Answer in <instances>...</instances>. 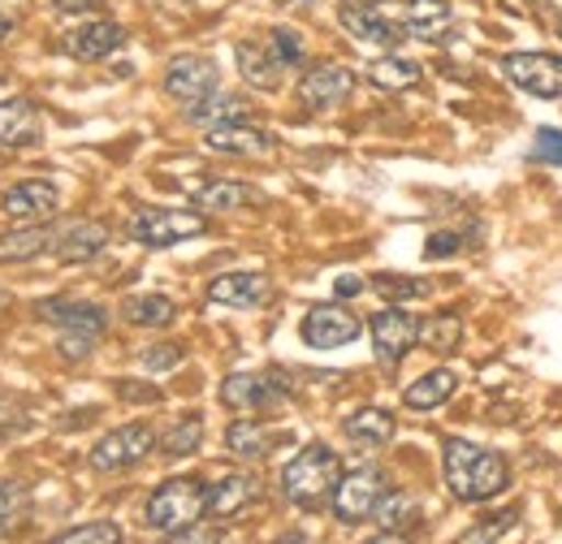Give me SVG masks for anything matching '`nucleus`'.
<instances>
[{"label":"nucleus","mask_w":562,"mask_h":544,"mask_svg":"<svg viewBox=\"0 0 562 544\" xmlns=\"http://www.w3.org/2000/svg\"><path fill=\"white\" fill-rule=\"evenodd\" d=\"M26 506H31V492L26 484L13 476H0V536H13L26 519Z\"/></svg>","instance_id":"obj_30"},{"label":"nucleus","mask_w":562,"mask_h":544,"mask_svg":"<svg viewBox=\"0 0 562 544\" xmlns=\"http://www.w3.org/2000/svg\"><path fill=\"white\" fill-rule=\"evenodd\" d=\"M351 91H355L351 69L325 61V66H316L303 82H299V104H303L307 113H329V109H338Z\"/></svg>","instance_id":"obj_12"},{"label":"nucleus","mask_w":562,"mask_h":544,"mask_svg":"<svg viewBox=\"0 0 562 544\" xmlns=\"http://www.w3.org/2000/svg\"><path fill=\"white\" fill-rule=\"evenodd\" d=\"M376 294H385L390 303H412V298H424L428 294V281L424 276H394V272H381L372 281Z\"/></svg>","instance_id":"obj_36"},{"label":"nucleus","mask_w":562,"mask_h":544,"mask_svg":"<svg viewBox=\"0 0 562 544\" xmlns=\"http://www.w3.org/2000/svg\"><path fill=\"white\" fill-rule=\"evenodd\" d=\"M156 445H160V441H156V432H151L147 423H126V428L109 432L104 441H95V450H91V467L104 472V476H113V472H131V467H139Z\"/></svg>","instance_id":"obj_6"},{"label":"nucleus","mask_w":562,"mask_h":544,"mask_svg":"<svg viewBox=\"0 0 562 544\" xmlns=\"http://www.w3.org/2000/svg\"><path fill=\"white\" fill-rule=\"evenodd\" d=\"M104 242H109V229H104L100 220H82V225H70L53 247H57L61 264H82V260L100 256V251H104Z\"/></svg>","instance_id":"obj_23"},{"label":"nucleus","mask_w":562,"mask_h":544,"mask_svg":"<svg viewBox=\"0 0 562 544\" xmlns=\"http://www.w3.org/2000/svg\"><path fill=\"white\" fill-rule=\"evenodd\" d=\"M450 26H454V13H450L446 0H412V4L403 9V31H407V35H420L428 44L441 39Z\"/></svg>","instance_id":"obj_22"},{"label":"nucleus","mask_w":562,"mask_h":544,"mask_svg":"<svg viewBox=\"0 0 562 544\" xmlns=\"http://www.w3.org/2000/svg\"><path fill=\"white\" fill-rule=\"evenodd\" d=\"M347 437H351L355 445H390L394 441V415H385V410L376 407L355 410L351 419H347Z\"/></svg>","instance_id":"obj_27"},{"label":"nucleus","mask_w":562,"mask_h":544,"mask_svg":"<svg viewBox=\"0 0 562 544\" xmlns=\"http://www.w3.org/2000/svg\"><path fill=\"white\" fill-rule=\"evenodd\" d=\"M13 428H22V410L0 394V437H4V432H13Z\"/></svg>","instance_id":"obj_43"},{"label":"nucleus","mask_w":562,"mask_h":544,"mask_svg":"<svg viewBox=\"0 0 562 544\" xmlns=\"http://www.w3.org/2000/svg\"><path fill=\"white\" fill-rule=\"evenodd\" d=\"M9 31H13V22H9V13H4V9H0V39H4V35H9Z\"/></svg>","instance_id":"obj_48"},{"label":"nucleus","mask_w":562,"mask_h":544,"mask_svg":"<svg viewBox=\"0 0 562 544\" xmlns=\"http://www.w3.org/2000/svg\"><path fill=\"white\" fill-rule=\"evenodd\" d=\"M234 61H238V73L251 82V87H260V91H278L281 87V57L269 48V44H251V39H243L238 48H234Z\"/></svg>","instance_id":"obj_18"},{"label":"nucleus","mask_w":562,"mask_h":544,"mask_svg":"<svg viewBox=\"0 0 562 544\" xmlns=\"http://www.w3.org/2000/svg\"><path fill=\"white\" fill-rule=\"evenodd\" d=\"M35 316L61 333L66 359H87L109 329V311L95 303H78V298H44V303H35Z\"/></svg>","instance_id":"obj_3"},{"label":"nucleus","mask_w":562,"mask_h":544,"mask_svg":"<svg viewBox=\"0 0 562 544\" xmlns=\"http://www.w3.org/2000/svg\"><path fill=\"white\" fill-rule=\"evenodd\" d=\"M256 497H260V476H251V472H234V476L216 479V484L209 488V514L229 519V514L247 510Z\"/></svg>","instance_id":"obj_20"},{"label":"nucleus","mask_w":562,"mask_h":544,"mask_svg":"<svg viewBox=\"0 0 562 544\" xmlns=\"http://www.w3.org/2000/svg\"><path fill=\"white\" fill-rule=\"evenodd\" d=\"M269 39H273L269 48H273V53L281 57V66H285V69L303 66V35H299V31H290V26H278Z\"/></svg>","instance_id":"obj_38"},{"label":"nucleus","mask_w":562,"mask_h":544,"mask_svg":"<svg viewBox=\"0 0 562 544\" xmlns=\"http://www.w3.org/2000/svg\"><path fill=\"white\" fill-rule=\"evenodd\" d=\"M165 91L182 109H191V104H200V100L221 91V69H216L212 57H173L169 69H165Z\"/></svg>","instance_id":"obj_7"},{"label":"nucleus","mask_w":562,"mask_h":544,"mask_svg":"<svg viewBox=\"0 0 562 544\" xmlns=\"http://www.w3.org/2000/svg\"><path fill=\"white\" fill-rule=\"evenodd\" d=\"M0 143L4 147H31L40 143V113L26 100H4L0 104Z\"/></svg>","instance_id":"obj_24"},{"label":"nucleus","mask_w":562,"mask_h":544,"mask_svg":"<svg viewBox=\"0 0 562 544\" xmlns=\"http://www.w3.org/2000/svg\"><path fill=\"white\" fill-rule=\"evenodd\" d=\"M559 35H562V22H559Z\"/></svg>","instance_id":"obj_50"},{"label":"nucleus","mask_w":562,"mask_h":544,"mask_svg":"<svg viewBox=\"0 0 562 544\" xmlns=\"http://www.w3.org/2000/svg\"><path fill=\"white\" fill-rule=\"evenodd\" d=\"M459 251H463V238L450 234V229H446V234H432V238L424 242V256H428V260H450V256H459Z\"/></svg>","instance_id":"obj_40"},{"label":"nucleus","mask_w":562,"mask_h":544,"mask_svg":"<svg viewBox=\"0 0 562 544\" xmlns=\"http://www.w3.org/2000/svg\"><path fill=\"white\" fill-rule=\"evenodd\" d=\"M209 514V488L200 479H165L147 501V523L165 536H187Z\"/></svg>","instance_id":"obj_4"},{"label":"nucleus","mask_w":562,"mask_h":544,"mask_svg":"<svg viewBox=\"0 0 562 544\" xmlns=\"http://www.w3.org/2000/svg\"><path fill=\"white\" fill-rule=\"evenodd\" d=\"M225 445L234 450V458H265V454H269V437H265V428H260V423H251V419L229 423Z\"/></svg>","instance_id":"obj_33"},{"label":"nucleus","mask_w":562,"mask_h":544,"mask_svg":"<svg viewBox=\"0 0 562 544\" xmlns=\"http://www.w3.org/2000/svg\"><path fill=\"white\" fill-rule=\"evenodd\" d=\"M209 298L221 307H260L269 298V276L265 272H225L209 285Z\"/></svg>","instance_id":"obj_17"},{"label":"nucleus","mask_w":562,"mask_h":544,"mask_svg":"<svg viewBox=\"0 0 562 544\" xmlns=\"http://www.w3.org/2000/svg\"><path fill=\"white\" fill-rule=\"evenodd\" d=\"M368 78L381 87V91H407L420 82V66L407 61V57H381L368 66Z\"/></svg>","instance_id":"obj_31"},{"label":"nucleus","mask_w":562,"mask_h":544,"mask_svg":"<svg viewBox=\"0 0 562 544\" xmlns=\"http://www.w3.org/2000/svg\"><path fill=\"white\" fill-rule=\"evenodd\" d=\"M381 497H385V476L376 467H359V472L338 479V488H334L329 501H334V514L342 523H363V519H372V510H376Z\"/></svg>","instance_id":"obj_10"},{"label":"nucleus","mask_w":562,"mask_h":544,"mask_svg":"<svg viewBox=\"0 0 562 544\" xmlns=\"http://www.w3.org/2000/svg\"><path fill=\"white\" fill-rule=\"evenodd\" d=\"M338 22L351 31L359 44H376V48H398L403 35H407L398 22H390V18L372 13V9H359V4H342L338 9Z\"/></svg>","instance_id":"obj_16"},{"label":"nucleus","mask_w":562,"mask_h":544,"mask_svg":"<svg viewBox=\"0 0 562 544\" xmlns=\"http://www.w3.org/2000/svg\"><path fill=\"white\" fill-rule=\"evenodd\" d=\"M416 341H420V320L412 311L390 307V311L372 316V345H376V359L385 367H398Z\"/></svg>","instance_id":"obj_11"},{"label":"nucleus","mask_w":562,"mask_h":544,"mask_svg":"<svg viewBox=\"0 0 562 544\" xmlns=\"http://www.w3.org/2000/svg\"><path fill=\"white\" fill-rule=\"evenodd\" d=\"M57 9H66V13H78V9H95L100 0H53Z\"/></svg>","instance_id":"obj_46"},{"label":"nucleus","mask_w":562,"mask_h":544,"mask_svg":"<svg viewBox=\"0 0 562 544\" xmlns=\"http://www.w3.org/2000/svg\"><path fill=\"white\" fill-rule=\"evenodd\" d=\"M57 238L44 229V225H31V229H13V234H0V264H26L35 256H44Z\"/></svg>","instance_id":"obj_25"},{"label":"nucleus","mask_w":562,"mask_h":544,"mask_svg":"<svg viewBox=\"0 0 562 544\" xmlns=\"http://www.w3.org/2000/svg\"><path fill=\"white\" fill-rule=\"evenodd\" d=\"M122 316L131 325H139V329H165V325H173L178 307L165 294H135V298L122 303Z\"/></svg>","instance_id":"obj_26"},{"label":"nucleus","mask_w":562,"mask_h":544,"mask_svg":"<svg viewBox=\"0 0 562 544\" xmlns=\"http://www.w3.org/2000/svg\"><path fill=\"white\" fill-rule=\"evenodd\" d=\"M359 338V320H355L347 307H312L307 316H303V341L312 345V350H338V345H347V341Z\"/></svg>","instance_id":"obj_13"},{"label":"nucleus","mask_w":562,"mask_h":544,"mask_svg":"<svg viewBox=\"0 0 562 544\" xmlns=\"http://www.w3.org/2000/svg\"><path fill=\"white\" fill-rule=\"evenodd\" d=\"M537 156L550 160V165H562V131H541L537 135Z\"/></svg>","instance_id":"obj_42"},{"label":"nucleus","mask_w":562,"mask_h":544,"mask_svg":"<svg viewBox=\"0 0 562 544\" xmlns=\"http://www.w3.org/2000/svg\"><path fill=\"white\" fill-rule=\"evenodd\" d=\"M290 398V389H281L278 376H265V372H234L225 376L221 385V403L238 415H260V410H273Z\"/></svg>","instance_id":"obj_9"},{"label":"nucleus","mask_w":562,"mask_h":544,"mask_svg":"<svg viewBox=\"0 0 562 544\" xmlns=\"http://www.w3.org/2000/svg\"><path fill=\"white\" fill-rule=\"evenodd\" d=\"M372 519H376L385 532H403V528L416 519V497H412V492H390V488H385V497L376 501Z\"/></svg>","instance_id":"obj_34"},{"label":"nucleus","mask_w":562,"mask_h":544,"mask_svg":"<svg viewBox=\"0 0 562 544\" xmlns=\"http://www.w3.org/2000/svg\"><path fill=\"white\" fill-rule=\"evenodd\" d=\"M537 9H541V13H550V18H559V22H562V0H537Z\"/></svg>","instance_id":"obj_47"},{"label":"nucleus","mask_w":562,"mask_h":544,"mask_svg":"<svg viewBox=\"0 0 562 544\" xmlns=\"http://www.w3.org/2000/svg\"><path fill=\"white\" fill-rule=\"evenodd\" d=\"M454 372H446V367H437V372H428V376H420L407 394H403V403L412 410H432L441 407V403H450V394H454Z\"/></svg>","instance_id":"obj_28"},{"label":"nucleus","mask_w":562,"mask_h":544,"mask_svg":"<svg viewBox=\"0 0 562 544\" xmlns=\"http://www.w3.org/2000/svg\"><path fill=\"white\" fill-rule=\"evenodd\" d=\"M122 398L126 403H160V389H147V385H122Z\"/></svg>","instance_id":"obj_44"},{"label":"nucleus","mask_w":562,"mask_h":544,"mask_svg":"<svg viewBox=\"0 0 562 544\" xmlns=\"http://www.w3.org/2000/svg\"><path fill=\"white\" fill-rule=\"evenodd\" d=\"M61 204V191L44 178H31V182H18L9 195H4V212L9 216H22V220H40V216H53Z\"/></svg>","instance_id":"obj_19"},{"label":"nucleus","mask_w":562,"mask_h":544,"mask_svg":"<svg viewBox=\"0 0 562 544\" xmlns=\"http://www.w3.org/2000/svg\"><path fill=\"white\" fill-rule=\"evenodd\" d=\"M502 73L528 91V95H541V100H559L562 95V57L550 53H510L502 61Z\"/></svg>","instance_id":"obj_8"},{"label":"nucleus","mask_w":562,"mask_h":544,"mask_svg":"<svg viewBox=\"0 0 562 544\" xmlns=\"http://www.w3.org/2000/svg\"><path fill=\"white\" fill-rule=\"evenodd\" d=\"M338 479H342V458H338L329 445L316 441V445H303V450L285 463L281 488H285V501H290V506H299V510H321V506L334 497Z\"/></svg>","instance_id":"obj_2"},{"label":"nucleus","mask_w":562,"mask_h":544,"mask_svg":"<svg viewBox=\"0 0 562 544\" xmlns=\"http://www.w3.org/2000/svg\"><path fill=\"white\" fill-rule=\"evenodd\" d=\"M57 541L61 544H117L122 541V528H113V523H87V528L61 532Z\"/></svg>","instance_id":"obj_37"},{"label":"nucleus","mask_w":562,"mask_h":544,"mask_svg":"<svg viewBox=\"0 0 562 544\" xmlns=\"http://www.w3.org/2000/svg\"><path fill=\"white\" fill-rule=\"evenodd\" d=\"M178 363H182V350L178 345H151V350H143V367L147 372H169Z\"/></svg>","instance_id":"obj_41"},{"label":"nucleus","mask_w":562,"mask_h":544,"mask_svg":"<svg viewBox=\"0 0 562 544\" xmlns=\"http://www.w3.org/2000/svg\"><path fill=\"white\" fill-rule=\"evenodd\" d=\"M187 195H191V204L200 207V212H234V207L260 204V195H256L251 186L229 182V178H209V182L191 186Z\"/></svg>","instance_id":"obj_21"},{"label":"nucleus","mask_w":562,"mask_h":544,"mask_svg":"<svg viewBox=\"0 0 562 544\" xmlns=\"http://www.w3.org/2000/svg\"><path fill=\"white\" fill-rule=\"evenodd\" d=\"M126 44V31L117 26V22H87V26H78L70 31L66 39H61V53L74 57V61H104V57H113L117 48Z\"/></svg>","instance_id":"obj_14"},{"label":"nucleus","mask_w":562,"mask_h":544,"mask_svg":"<svg viewBox=\"0 0 562 544\" xmlns=\"http://www.w3.org/2000/svg\"><path fill=\"white\" fill-rule=\"evenodd\" d=\"M441 458H446V484H450V492H454L459 501H468V506L493 501V497L510 484L506 458L493 454V450L472 445V441L450 437V441L441 445Z\"/></svg>","instance_id":"obj_1"},{"label":"nucleus","mask_w":562,"mask_h":544,"mask_svg":"<svg viewBox=\"0 0 562 544\" xmlns=\"http://www.w3.org/2000/svg\"><path fill=\"white\" fill-rule=\"evenodd\" d=\"M519 523V510H502V514H493V519H485L476 532H463V544H476V541H502L510 528Z\"/></svg>","instance_id":"obj_39"},{"label":"nucleus","mask_w":562,"mask_h":544,"mask_svg":"<svg viewBox=\"0 0 562 544\" xmlns=\"http://www.w3.org/2000/svg\"><path fill=\"white\" fill-rule=\"evenodd\" d=\"M420 341L432 354H450L463 341V320L459 316H432L428 325H420Z\"/></svg>","instance_id":"obj_35"},{"label":"nucleus","mask_w":562,"mask_h":544,"mask_svg":"<svg viewBox=\"0 0 562 544\" xmlns=\"http://www.w3.org/2000/svg\"><path fill=\"white\" fill-rule=\"evenodd\" d=\"M209 225L195 212H173V207H143L131 216V238L143 247H173L187 238H200Z\"/></svg>","instance_id":"obj_5"},{"label":"nucleus","mask_w":562,"mask_h":544,"mask_svg":"<svg viewBox=\"0 0 562 544\" xmlns=\"http://www.w3.org/2000/svg\"><path fill=\"white\" fill-rule=\"evenodd\" d=\"M200 441H204V419H200V415H187V419H178V423L165 432L160 450H165L169 458H187V454L200 450Z\"/></svg>","instance_id":"obj_32"},{"label":"nucleus","mask_w":562,"mask_h":544,"mask_svg":"<svg viewBox=\"0 0 562 544\" xmlns=\"http://www.w3.org/2000/svg\"><path fill=\"white\" fill-rule=\"evenodd\" d=\"M359 290H363V281H359V276H338V285H334V294H338V298H355Z\"/></svg>","instance_id":"obj_45"},{"label":"nucleus","mask_w":562,"mask_h":544,"mask_svg":"<svg viewBox=\"0 0 562 544\" xmlns=\"http://www.w3.org/2000/svg\"><path fill=\"white\" fill-rule=\"evenodd\" d=\"M281 9H303V4H312V0H278Z\"/></svg>","instance_id":"obj_49"},{"label":"nucleus","mask_w":562,"mask_h":544,"mask_svg":"<svg viewBox=\"0 0 562 544\" xmlns=\"http://www.w3.org/2000/svg\"><path fill=\"white\" fill-rule=\"evenodd\" d=\"M247 113H251L247 100L216 91V95H209V100H200V104L187 109V122H195V126H216V122H243Z\"/></svg>","instance_id":"obj_29"},{"label":"nucleus","mask_w":562,"mask_h":544,"mask_svg":"<svg viewBox=\"0 0 562 544\" xmlns=\"http://www.w3.org/2000/svg\"><path fill=\"white\" fill-rule=\"evenodd\" d=\"M204 143L221 156H269L278 147V138L247 126V122H216V126H209Z\"/></svg>","instance_id":"obj_15"}]
</instances>
